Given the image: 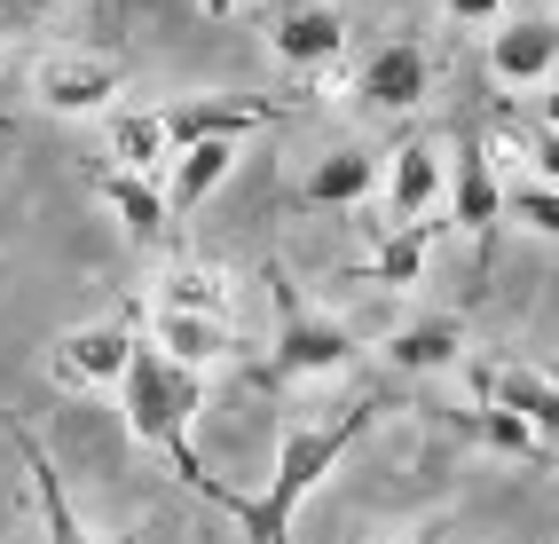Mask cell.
I'll list each match as a JSON object with an SVG mask.
<instances>
[{"instance_id": "1", "label": "cell", "mask_w": 559, "mask_h": 544, "mask_svg": "<svg viewBox=\"0 0 559 544\" xmlns=\"http://www.w3.org/2000/svg\"><path fill=\"white\" fill-rule=\"evenodd\" d=\"M119 411H127V434H134V442L158 450V458L174 465L181 489H198V497L221 489V482L205 474L198 442H190V426H198V411H205V371H190V363H174L166 347L142 340L134 363H127V379H119Z\"/></svg>"}, {"instance_id": "2", "label": "cell", "mask_w": 559, "mask_h": 544, "mask_svg": "<svg viewBox=\"0 0 559 544\" xmlns=\"http://www.w3.org/2000/svg\"><path fill=\"white\" fill-rule=\"evenodd\" d=\"M370 411L379 403H347L340 418H323V426H284V442H276V474H269V497H237L229 482L213 489L221 513H237L252 544H292V513H300V497L331 474V465L347 458V442L370 426Z\"/></svg>"}, {"instance_id": "3", "label": "cell", "mask_w": 559, "mask_h": 544, "mask_svg": "<svg viewBox=\"0 0 559 544\" xmlns=\"http://www.w3.org/2000/svg\"><path fill=\"white\" fill-rule=\"evenodd\" d=\"M269 300H276V340H269V371L260 379H323L355 363V332L331 308H316L284 261H269Z\"/></svg>"}, {"instance_id": "4", "label": "cell", "mask_w": 559, "mask_h": 544, "mask_svg": "<svg viewBox=\"0 0 559 544\" xmlns=\"http://www.w3.org/2000/svg\"><path fill=\"white\" fill-rule=\"evenodd\" d=\"M134 316H142V308H110V316L80 323V332H63V340L48 347V371H56L63 387H119L127 363H134V347H142Z\"/></svg>"}, {"instance_id": "5", "label": "cell", "mask_w": 559, "mask_h": 544, "mask_svg": "<svg viewBox=\"0 0 559 544\" xmlns=\"http://www.w3.org/2000/svg\"><path fill=\"white\" fill-rule=\"evenodd\" d=\"M32 95H40L48 111H63V119H80V111H110V95H127V71H119V56L56 48V56H40V71H32Z\"/></svg>"}, {"instance_id": "6", "label": "cell", "mask_w": 559, "mask_h": 544, "mask_svg": "<svg viewBox=\"0 0 559 544\" xmlns=\"http://www.w3.org/2000/svg\"><path fill=\"white\" fill-rule=\"evenodd\" d=\"M450 198V151L433 134H402L386 158V229L433 222V205Z\"/></svg>"}, {"instance_id": "7", "label": "cell", "mask_w": 559, "mask_h": 544, "mask_svg": "<svg viewBox=\"0 0 559 544\" xmlns=\"http://www.w3.org/2000/svg\"><path fill=\"white\" fill-rule=\"evenodd\" d=\"M269 48L284 71H300V80H316V71H331L347 56V16L331 9V0H284L276 24H269Z\"/></svg>"}, {"instance_id": "8", "label": "cell", "mask_w": 559, "mask_h": 544, "mask_svg": "<svg viewBox=\"0 0 559 544\" xmlns=\"http://www.w3.org/2000/svg\"><path fill=\"white\" fill-rule=\"evenodd\" d=\"M450 222H457L473 245H489L497 222H504V181H497L489 134H457V158H450Z\"/></svg>"}, {"instance_id": "9", "label": "cell", "mask_w": 559, "mask_h": 544, "mask_svg": "<svg viewBox=\"0 0 559 544\" xmlns=\"http://www.w3.org/2000/svg\"><path fill=\"white\" fill-rule=\"evenodd\" d=\"M284 119V103L269 95H181L166 103V127H174V151H198V142H245L252 127Z\"/></svg>"}, {"instance_id": "10", "label": "cell", "mask_w": 559, "mask_h": 544, "mask_svg": "<svg viewBox=\"0 0 559 544\" xmlns=\"http://www.w3.org/2000/svg\"><path fill=\"white\" fill-rule=\"evenodd\" d=\"M473 387H480V403H497V411H512V418H528V426H536V442L559 458V379H551V371H536V363H480Z\"/></svg>"}, {"instance_id": "11", "label": "cell", "mask_w": 559, "mask_h": 544, "mask_svg": "<svg viewBox=\"0 0 559 544\" xmlns=\"http://www.w3.org/2000/svg\"><path fill=\"white\" fill-rule=\"evenodd\" d=\"M497 87H551L559 80V16H504L489 32Z\"/></svg>"}, {"instance_id": "12", "label": "cell", "mask_w": 559, "mask_h": 544, "mask_svg": "<svg viewBox=\"0 0 559 544\" xmlns=\"http://www.w3.org/2000/svg\"><path fill=\"white\" fill-rule=\"evenodd\" d=\"M355 95L370 103V111H386V119L418 111V103L433 95V56H426L418 40H386L379 56L355 71Z\"/></svg>"}, {"instance_id": "13", "label": "cell", "mask_w": 559, "mask_h": 544, "mask_svg": "<svg viewBox=\"0 0 559 544\" xmlns=\"http://www.w3.org/2000/svg\"><path fill=\"white\" fill-rule=\"evenodd\" d=\"M16 458H24V474H32V505H40L48 544H110V536H95V529L80 521V505H71V489H63V474H56V458H48V442H40L32 426H16Z\"/></svg>"}, {"instance_id": "14", "label": "cell", "mask_w": 559, "mask_h": 544, "mask_svg": "<svg viewBox=\"0 0 559 544\" xmlns=\"http://www.w3.org/2000/svg\"><path fill=\"white\" fill-rule=\"evenodd\" d=\"M95 198L119 213V229L134 237V245H166V229H174V205H166V181H151V174H127V166H103L95 174Z\"/></svg>"}, {"instance_id": "15", "label": "cell", "mask_w": 559, "mask_h": 544, "mask_svg": "<svg viewBox=\"0 0 559 544\" xmlns=\"http://www.w3.org/2000/svg\"><path fill=\"white\" fill-rule=\"evenodd\" d=\"M386 363H394L402 379L457 371V363H465V323H457V316H418V323H402V332L386 340Z\"/></svg>"}, {"instance_id": "16", "label": "cell", "mask_w": 559, "mask_h": 544, "mask_svg": "<svg viewBox=\"0 0 559 544\" xmlns=\"http://www.w3.org/2000/svg\"><path fill=\"white\" fill-rule=\"evenodd\" d=\"M174 158H181V151H174L166 111H110V166L166 181V174H174Z\"/></svg>"}, {"instance_id": "17", "label": "cell", "mask_w": 559, "mask_h": 544, "mask_svg": "<svg viewBox=\"0 0 559 544\" xmlns=\"http://www.w3.org/2000/svg\"><path fill=\"white\" fill-rule=\"evenodd\" d=\"M386 181V166L370 158V151H331V158H316L308 166V181H300V205H323V213H340V205H362L370 190Z\"/></svg>"}, {"instance_id": "18", "label": "cell", "mask_w": 559, "mask_h": 544, "mask_svg": "<svg viewBox=\"0 0 559 544\" xmlns=\"http://www.w3.org/2000/svg\"><path fill=\"white\" fill-rule=\"evenodd\" d=\"M229 300H237V284H229V269H213V261H174L158 276V308H174V316L229 323Z\"/></svg>"}, {"instance_id": "19", "label": "cell", "mask_w": 559, "mask_h": 544, "mask_svg": "<svg viewBox=\"0 0 559 544\" xmlns=\"http://www.w3.org/2000/svg\"><path fill=\"white\" fill-rule=\"evenodd\" d=\"M151 347H166L174 363H190V371H205V363L237 355V332L213 316H174V308H151Z\"/></svg>"}, {"instance_id": "20", "label": "cell", "mask_w": 559, "mask_h": 544, "mask_svg": "<svg viewBox=\"0 0 559 544\" xmlns=\"http://www.w3.org/2000/svg\"><path fill=\"white\" fill-rule=\"evenodd\" d=\"M229 166H237V142H198V151H181L174 158V174H166V205H174V222L181 213H198L221 181H229Z\"/></svg>"}, {"instance_id": "21", "label": "cell", "mask_w": 559, "mask_h": 544, "mask_svg": "<svg viewBox=\"0 0 559 544\" xmlns=\"http://www.w3.org/2000/svg\"><path fill=\"white\" fill-rule=\"evenodd\" d=\"M433 229H441V222H409V229H386V237H379V252H370V261H362L347 284H394V293H402V284H418L426 252H433Z\"/></svg>"}, {"instance_id": "22", "label": "cell", "mask_w": 559, "mask_h": 544, "mask_svg": "<svg viewBox=\"0 0 559 544\" xmlns=\"http://www.w3.org/2000/svg\"><path fill=\"white\" fill-rule=\"evenodd\" d=\"M465 434H473L480 450H497V458H528V465L551 458V450L536 442V426L512 418V411H497V403H473V411H465Z\"/></svg>"}, {"instance_id": "23", "label": "cell", "mask_w": 559, "mask_h": 544, "mask_svg": "<svg viewBox=\"0 0 559 544\" xmlns=\"http://www.w3.org/2000/svg\"><path fill=\"white\" fill-rule=\"evenodd\" d=\"M504 222L536 229V237H559V190L551 181H504Z\"/></svg>"}, {"instance_id": "24", "label": "cell", "mask_w": 559, "mask_h": 544, "mask_svg": "<svg viewBox=\"0 0 559 544\" xmlns=\"http://www.w3.org/2000/svg\"><path fill=\"white\" fill-rule=\"evenodd\" d=\"M450 24H504V0H441Z\"/></svg>"}, {"instance_id": "25", "label": "cell", "mask_w": 559, "mask_h": 544, "mask_svg": "<svg viewBox=\"0 0 559 544\" xmlns=\"http://www.w3.org/2000/svg\"><path fill=\"white\" fill-rule=\"evenodd\" d=\"M536 181H551V190H559V134H551V127L536 134Z\"/></svg>"}, {"instance_id": "26", "label": "cell", "mask_w": 559, "mask_h": 544, "mask_svg": "<svg viewBox=\"0 0 559 544\" xmlns=\"http://www.w3.org/2000/svg\"><path fill=\"white\" fill-rule=\"evenodd\" d=\"M544 127L559 134V80H551V95H544Z\"/></svg>"}, {"instance_id": "27", "label": "cell", "mask_w": 559, "mask_h": 544, "mask_svg": "<svg viewBox=\"0 0 559 544\" xmlns=\"http://www.w3.org/2000/svg\"><path fill=\"white\" fill-rule=\"evenodd\" d=\"M237 9H252V0H205V16H237Z\"/></svg>"}, {"instance_id": "28", "label": "cell", "mask_w": 559, "mask_h": 544, "mask_svg": "<svg viewBox=\"0 0 559 544\" xmlns=\"http://www.w3.org/2000/svg\"><path fill=\"white\" fill-rule=\"evenodd\" d=\"M9 24H16V9H9V0H0V32H9Z\"/></svg>"}, {"instance_id": "29", "label": "cell", "mask_w": 559, "mask_h": 544, "mask_svg": "<svg viewBox=\"0 0 559 544\" xmlns=\"http://www.w3.org/2000/svg\"><path fill=\"white\" fill-rule=\"evenodd\" d=\"M9 9H16V16H24V9H40V0H9Z\"/></svg>"}]
</instances>
